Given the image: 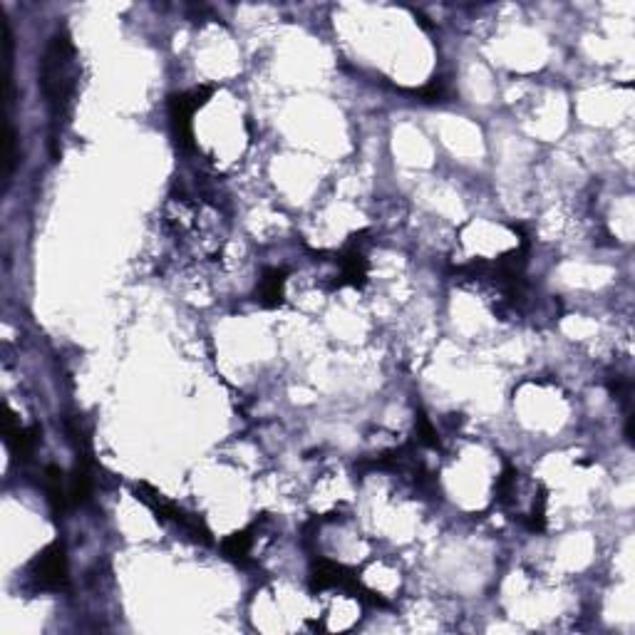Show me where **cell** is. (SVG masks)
<instances>
[{"instance_id":"7a4b0ae2","label":"cell","mask_w":635,"mask_h":635,"mask_svg":"<svg viewBox=\"0 0 635 635\" xmlns=\"http://www.w3.org/2000/svg\"><path fill=\"white\" fill-rule=\"evenodd\" d=\"M28 581L33 591H65L67 588V556L63 541H53L43 554L35 556L28 566Z\"/></svg>"},{"instance_id":"277c9868","label":"cell","mask_w":635,"mask_h":635,"mask_svg":"<svg viewBox=\"0 0 635 635\" xmlns=\"http://www.w3.org/2000/svg\"><path fill=\"white\" fill-rule=\"evenodd\" d=\"M283 286H286V271H281V268H268L261 278V288H258V296H261L263 306H278L283 298Z\"/></svg>"},{"instance_id":"3957f363","label":"cell","mask_w":635,"mask_h":635,"mask_svg":"<svg viewBox=\"0 0 635 635\" xmlns=\"http://www.w3.org/2000/svg\"><path fill=\"white\" fill-rule=\"evenodd\" d=\"M43 487H45V497H48L50 509H53L55 516L65 514L67 502H70V484H65V474L63 469L58 467H45V479H43Z\"/></svg>"},{"instance_id":"6da1fadb","label":"cell","mask_w":635,"mask_h":635,"mask_svg":"<svg viewBox=\"0 0 635 635\" xmlns=\"http://www.w3.org/2000/svg\"><path fill=\"white\" fill-rule=\"evenodd\" d=\"M40 90L48 100L50 117H53V137L70 117L72 97L77 90V70H75V48L67 33H55L48 43L40 63Z\"/></svg>"}]
</instances>
